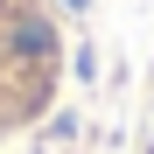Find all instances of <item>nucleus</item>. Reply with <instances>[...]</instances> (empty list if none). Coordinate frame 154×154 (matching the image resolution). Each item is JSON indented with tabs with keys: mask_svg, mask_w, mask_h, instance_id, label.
<instances>
[{
	"mask_svg": "<svg viewBox=\"0 0 154 154\" xmlns=\"http://www.w3.org/2000/svg\"><path fill=\"white\" fill-rule=\"evenodd\" d=\"M63 98V28L49 0H0V147Z\"/></svg>",
	"mask_w": 154,
	"mask_h": 154,
	"instance_id": "f257e3e1",
	"label": "nucleus"
}]
</instances>
